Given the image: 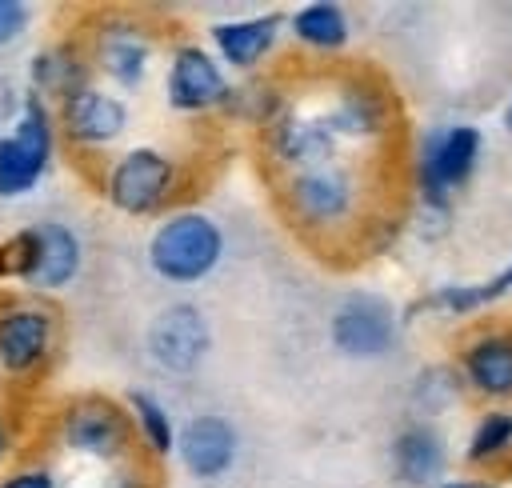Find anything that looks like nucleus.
<instances>
[{
  "label": "nucleus",
  "instance_id": "20",
  "mask_svg": "<svg viewBox=\"0 0 512 488\" xmlns=\"http://www.w3.org/2000/svg\"><path fill=\"white\" fill-rule=\"evenodd\" d=\"M28 80H32V96H68L76 88L88 84V60L76 44H52V48H40L28 64Z\"/></svg>",
  "mask_w": 512,
  "mask_h": 488
},
{
  "label": "nucleus",
  "instance_id": "13",
  "mask_svg": "<svg viewBox=\"0 0 512 488\" xmlns=\"http://www.w3.org/2000/svg\"><path fill=\"white\" fill-rule=\"evenodd\" d=\"M56 344V320L48 308L36 304H8L0 308V368L12 376L36 372Z\"/></svg>",
  "mask_w": 512,
  "mask_h": 488
},
{
  "label": "nucleus",
  "instance_id": "19",
  "mask_svg": "<svg viewBox=\"0 0 512 488\" xmlns=\"http://www.w3.org/2000/svg\"><path fill=\"white\" fill-rule=\"evenodd\" d=\"M272 156L280 164H288L292 172H308V168H324L336 156V140L332 132L316 120V116H300L288 112L272 124Z\"/></svg>",
  "mask_w": 512,
  "mask_h": 488
},
{
  "label": "nucleus",
  "instance_id": "6",
  "mask_svg": "<svg viewBox=\"0 0 512 488\" xmlns=\"http://www.w3.org/2000/svg\"><path fill=\"white\" fill-rule=\"evenodd\" d=\"M20 240V284L36 292H60L80 276L84 244L80 236L60 220H40L16 232Z\"/></svg>",
  "mask_w": 512,
  "mask_h": 488
},
{
  "label": "nucleus",
  "instance_id": "3",
  "mask_svg": "<svg viewBox=\"0 0 512 488\" xmlns=\"http://www.w3.org/2000/svg\"><path fill=\"white\" fill-rule=\"evenodd\" d=\"M480 152H484V140H480V128L476 124H440L424 136L420 144V160H416V184H420V196L428 208L444 212L452 192L460 184L472 180L476 164H480Z\"/></svg>",
  "mask_w": 512,
  "mask_h": 488
},
{
  "label": "nucleus",
  "instance_id": "2",
  "mask_svg": "<svg viewBox=\"0 0 512 488\" xmlns=\"http://www.w3.org/2000/svg\"><path fill=\"white\" fill-rule=\"evenodd\" d=\"M56 156V116L48 112V100L24 96L12 132L0 136V200L28 196Z\"/></svg>",
  "mask_w": 512,
  "mask_h": 488
},
{
  "label": "nucleus",
  "instance_id": "26",
  "mask_svg": "<svg viewBox=\"0 0 512 488\" xmlns=\"http://www.w3.org/2000/svg\"><path fill=\"white\" fill-rule=\"evenodd\" d=\"M0 488H56V476H52V468L32 464V468H16V472H8V476L0 480Z\"/></svg>",
  "mask_w": 512,
  "mask_h": 488
},
{
  "label": "nucleus",
  "instance_id": "5",
  "mask_svg": "<svg viewBox=\"0 0 512 488\" xmlns=\"http://www.w3.org/2000/svg\"><path fill=\"white\" fill-rule=\"evenodd\" d=\"M284 204L308 232H336L360 212V180L344 164L292 172L284 184Z\"/></svg>",
  "mask_w": 512,
  "mask_h": 488
},
{
  "label": "nucleus",
  "instance_id": "18",
  "mask_svg": "<svg viewBox=\"0 0 512 488\" xmlns=\"http://www.w3.org/2000/svg\"><path fill=\"white\" fill-rule=\"evenodd\" d=\"M392 476L408 488H432L448 468V444L432 424H408L392 436Z\"/></svg>",
  "mask_w": 512,
  "mask_h": 488
},
{
  "label": "nucleus",
  "instance_id": "21",
  "mask_svg": "<svg viewBox=\"0 0 512 488\" xmlns=\"http://www.w3.org/2000/svg\"><path fill=\"white\" fill-rule=\"evenodd\" d=\"M292 36L312 48V52H340L352 36V24H348V12L340 4H328V0H316V4H300L288 20Z\"/></svg>",
  "mask_w": 512,
  "mask_h": 488
},
{
  "label": "nucleus",
  "instance_id": "11",
  "mask_svg": "<svg viewBox=\"0 0 512 488\" xmlns=\"http://www.w3.org/2000/svg\"><path fill=\"white\" fill-rule=\"evenodd\" d=\"M176 460L192 480H220L240 452V432L228 416L220 412H200L188 416L176 428Z\"/></svg>",
  "mask_w": 512,
  "mask_h": 488
},
{
  "label": "nucleus",
  "instance_id": "24",
  "mask_svg": "<svg viewBox=\"0 0 512 488\" xmlns=\"http://www.w3.org/2000/svg\"><path fill=\"white\" fill-rule=\"evenodd\" d=\"M508 448H512V412H508V408H492V412H484V416L476 420L464 456H468L472 464H488V460L504 456Z\"/></svg>",
  "mask_w": 512,
  "mask_h": 488
},
{
  "label": "nucleus",
  "instance_id": "31",
  "mask_svg": "<svg viewBox=\"0 0 512 488\" xmlns=\"http://www.w3.org/2000/svg\"><path fill=\"white\" fill-rule=\"evenodd\" d=\"M500 276H504V280H508V288H512V264H508V268H504Z\"/></svg>",
  "mask_w": 512,
  "mask_h": 488
},
{
  "label": "nucleus",
  "instance_id": "10",
  "mask_svg": "<svg viewBox=\"0 0 512 488\" xmlns=\"http://www.w3.org/2000/svg\"><path fill=\"white\" fill-rule=\"evenodd\" d=\"M144 348L164 372H192L212 348L208 316L196 304H168L144 328Z\"/></svg>",
  "mask_w": 512,
  "mask_h": 488
},
{
  "label": "nucleus",
  "instance_id": "30",
  "mask_svg": "<svg viewBox=\"0 0 512 488\" xmlns=\"http://www.w3.org/2000/svg\"><path fill=\"white\" fill-rule=\"evenodd\" d=\"M504 128H508V132H512V100H508V104H504Z\"/></svg>",
  "mask_w": 512,
  "mask_h": 488
},
{
  "label": "nucleus",
  "instance_id": "8",
  "mask_svg": "<svg viewBox=\"0 0 512 488\" xmlns=\"http://www.w3.org/2000/svg\"><path fill=\"white\" fill-rule=\"evenodd\" d=\"M60 440H64V448H72L80 456L120 460L132 444V420L120 404H112L104 396H84L64 408Z\"/></svg>",
  "mask_w": 512,
  "mask_h": 488
},
{
  "label": "nucleus",
  "instance_id": "16",
  "mask_svg": "<svg viewBox=\"0 0 512 488\" xmlns=\"http://www.w3.org/2000/svg\"><path fill=\"white\" fill-rule=\"evenodd\" d=\"M460 380L488 400H508L512 396V328H488L472 336L460 352Z\"/></svg>",
  "mask_w": 512,
  "mask_h": 488
},
{
  "label": "nucleus",
  "instance_id": "22",
  "mask_svg": "<svg viewBox=\"0 0 512 488\" xmlns=\"http://www.w3.org/2000/svg\"><path fill=\"white\" fill-rule=\"evenodd\" d=\"M128 420H132V432L140 436V444L156 456H168L176 448V424L168 416V408L160 404V396L136 388L128 392Z\"/></svg>",
  "mask_w": 512,
  "mask_h": 488
},
{
  "label": "nucleus",
  "instance_id": "14",
  "mask_svg": "<svg viewBox=\"0 0 512 488\" xmlns=\"http://www.w3.org/2000/svg\"><path fill=\"white\" fill-rule=\"evenodd\" d=\"M332 140H380L392 128V100L376 84H340L336 96L316 112Z\"/></svg>",
  "mask_w": 512,
  "mask_h": 488
},
{
  "label": "nucleus",
  "instance_id": "7",
  "mask_svg": "<svg viewBox=\"0 0 512 488\" xmlns=\"http://www.w3.org/2000/svg\"><path fill=\"white\" fill-rule=\"evenodd\" d=\"M328 336L336 344L340 356H352V360H380L396 348V336H400V320H396V308L376 296V292H356L348 296L332 320H328Z\"/></svg>",
  "mask_w": 512,
  "mask_h": 488
},
{
  "label": "nucleus",
  "instance_id": "17",
  "mask_svg": "<svg viewBox=\"0 0 512 488\" xmlns=\"http://www.w3.org/2000/svg\"><path fill=\"white\" fill-rule=\"evenodd\" d=\"M284 16L280 12H256V16H240V20H220L208 28V40L216 48V60L248 72L256 68L280 40Z\"/></svg>",
  "mask_w": 512,
  "mask_h": 488
},
{
  "label": "nucleus",
  "instance_id": "15",
  "mask_svg": "<svg viewBox=\"0 0 512 488\" xmlns=\"http://www.w3.org/2000/svg\"><path fill=\"white\" fill-rule=\"evenodd\" d=\"M92 64L116 88H140L152 64V40L132 20H104L92 36Z\"/></svg>",
  "mask_w": 512,
  "mask_h": 488
},
{
  "label": "nucleus",
  "instance_id": "25",
  "mask_svg": "<svg viewBox=\"0 0 512 488\" xmlns=\"http://www.w3.org/2000/svg\"><path fill=\"white\" fill-rule=\"evenodd\" d=\"M32 24V8L24 0H0V48L16 44Z\"/></svg>",
  "mask_w": 512,
  "mask_h": 488
},
{
  "label": "nucleus",
  "instance_id": "28",
  "mask_svg": "<svg viewBox=\"0 0 512 488\" xmlns=\"http://www.w3.org/2000/svg\"><path fill=\"white\" fill-rule=\"evenodd\" d=\"M108 488H140V480L124 468V472H112V480H108Z\"/></svg>",
  "mask_w": 512,
  "mask_h": 488
},
{
  "label": "nucleus",
  "instance_id": "9",
  "mask_svg": "<svg viewBox=\"0 0 512 488\" xmlns=\"http://www.w3.org/2000/svg\"><path fill=\"white\" fill-rule=\"evenodd\" d=\"M164 96L176 112H208L232 100V84L216 52H208L204 44H176L168 56Z\"/></svg>",
  "mask_w": 512,
  "mask_h": 488
},
{
  "label": "nucleus",
  "instance_id": "27",
  "mask_svg": "<svg viewBox=\"0 0 512 488\" xmlns=\"http://www.w3.org/2000/svg\"><path fill=\"white\" fill-rule=\"evenodd\" d=\"M436 488H496L492 480H476V476H460V480H444Z\"/></svg>",
  "mask_w": 512,
  "mask_h": 488
},
{
  "label": "nucleus",
  "instance_id": "23",
  "mask_svg": "<svg viewBox=\"0 0 512 488\" xmlns=\"http://www.w3.org/2000/svg\"><path fill=\"white\" fill-rule=\"evenodd\" d=\"M504 292H512L504 276L476 280V284H444V288H436V292L428 296V308H440L444 316H472V312L496 304Z\"/></svg>",
  "mask_w": 512,
  "mask_h": 488
},
{
  "label": "nucleus",
  "instance_id": "12",
  "mask_svg": "<svg viewBox=\"0 0 512 488\" xmlns=\"http://www.w3.org/2000/svg\"><path fill=\"white\" fill-rule=\"evenodd\" d=\"M60 128L80 148H108L128 128V104L116 92L84 84L60 100Z\"/></svg>",
  "mask_w": 512,
  "mask_h": 488
},
{
  "label": "nucleus",
  "instance_id": "29",
  "mask_svg": "<svg viewBox=\"0 0 512 488\" xmlns=\"http://www.w3.org/2000/svg\"><path fill=\"white\" fill-rule=\"evenodd\" d=\"M8 444H12V436H8V428H4V424H0V460H4V456H8Z\"/></svg>",
  "mask_w": 512,
  "mask_h": 488
},
{
  "label": "nucleus",
  "instance_id": "4",
  "mask_svg": "<svg viewBox=\"0 0 512 488\" xmlns=\"http://www.w3.org/2000/svg\"><path fill=\"white\" fill-rule=\"evenodd\" d=\"M180 184L176 160L152 144H136L120 152L104 172V196L124 216H156Z\"/></svg>",
  "mask_w": 512,
  "mask_h": 488
},
{
  "label": "nucleus",
  "instance_id": "1",
  "mask_svg": "<svg viewBox=\"0 0 512 488\" xmlns=\"http://www.w3.org/2000/svg\"><path fill=\"white\" fill-rule=\"evenodd\" d=\"M224 228L200 208L168 212L148 236V268L176 288L208 280L224 260Z\"/></svg>",
  "mask_w": 512,
  "mask_h": 488
}]
</instances>
